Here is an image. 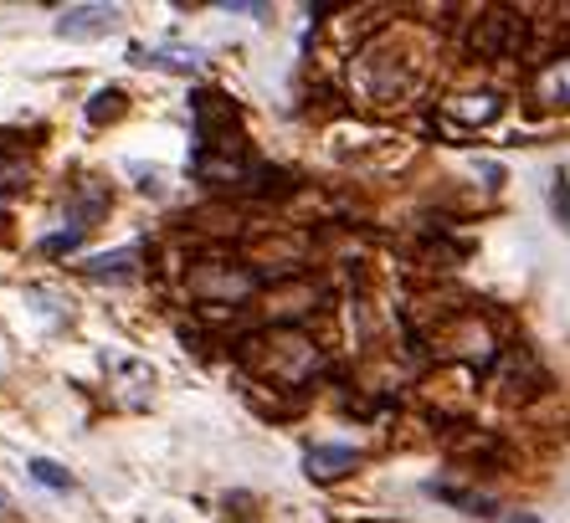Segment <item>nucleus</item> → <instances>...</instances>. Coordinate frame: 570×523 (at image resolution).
Masks as SVG:
<instances>
[{"mask_svg": "<svg viewBox=\"0 0 570 523\" xmlns=\"http://www.w3.org/2000/svg\"><path fill=\"white\" fill-rule=\"evenodd\" d=\"M519 41H524V21H514L509 11H493V16H483V21H478L473 52L478 57H509Z\"/></svg>", "mask_w": 570, "mask_h": 523, "instance_id": "f257e3e1", "label": "nucleus"}, {"mask_svg": "<svg viewBox=\"0 0 570 523\" xmlns=\"http://www.w3.org/2000/svg\"><path fill=\"white\" fill-rule=\"evenodd\" d=\"M114 21H119V11H114V6H72V11H62V21H57V37L94 41V37H104Z\"/></svg>", "mask_w": 570, "mask_h": 523, "instance_id": "f03ea898", "label": "nucleus"}, {"mask_svg": "<svg viewBox=\"0 0 570 523\" xmlns=\"http://www.w3.org/2000/svg\"><path fill=\"white\" fill-rule=\"evenodd\" d=\"M360 462V452L355 446H308V457H304V467H308V477H318V483H330V477H340V472H350Z\"/></svg>", "mask_w": 570, "mask_h": 523, "instance_id": "7ed1b4c3", "label": "nucleus"}, {"mask_svg": "<svg viewBox=\"0 0 570 523\" xmlns=\"http://www.w3.org/2000/svg\"><path fill=\"white\" fill-rule=\"evenodd\" d=\"M534 98L550 108H570V57H556V62L534 78Z\"/></svg>", "mask_w": 570, "mask_h": 523, "instance_id": "20e7f679", "label": "nucleus"}, {"mask_svg": "<svg viewBox=\"0 0 570 523\" xmlns=\"http://www.w3.org/2000/svg\"><path fill=\"white\" fill-rule=\"evenodd\" d=\"M426 493H432V497H442V503H452V509H468V513H478V519H493V503H489V497H473V493H463V487L426 483Z\"/></svg>", "mask_w": 570, "mask_h": 523, "instance_id": "39448f33", "label": "nucleus"}, {"mask_svg": "<svg viewBox=\"0 0 570 523\" xmlns=\"http://www.w3.org/2000/svg\"><path fill=\"white\" fill-rule=\"evenodd\" d=\"M27 472L37 477L41 487H52V493H67V487H72V472L57 467V462H47V457H31V462H27Z\"/></svg>", "mask_w": 570, "mask_h": 523, "instance_id": "423d86ee", "label": "nucleus"}, {"mask_svg": "<svg viewBox=\"0 0 570 523\" xmlns=\"http://www.w3.org/2000/svg\"><path fill=\"white\" fill-rule=\"evenodd\" d=\"M119 114H124V92L119 88H98L94 103H88V118H94V124H104V118H119Z\"/></svg>", "mask_w": 570, "mask_h": 523, "instance_id": "0eeeda50", "label": "nucleus"}, {"mask_svg": "<svg viewBox=\"0 0 570 523\" xmlns=\"http://www.w3.org/2000/svg\"><path fill=\"white\" fill-rule=\"evenodd\" d=\"M499 98H489V92H483V98H463V108H452V114H463L468 124H489V118H499Z\"/></svg>", "mask_w": 570, "mask_h": 523, "instance_id": "6e6552de", "label": "nucleus"}, {"mask_svg": "<svg viewBox=\"0 0 570 523\" xmlns=\"http://www.w3.org/2000/svg\"><path fill=\"white\" fill-rule=\"evenodd\" d=\"M550 210H556V221L566 226V236H570V175L566 170H560L556 185H550Z\"/></svg>", "mask_w": 570, "mask_h": 523, "instance_id": "1a4fd4ad", "label": "nucleus"}, {"mask_svg": "<svg viewBox=\"0 0 570 523\" xmlns=\"http://www.w3.org/2000/svg\"><path fill=\"white\" fill-rule=\"evenodd\" d=\"M129 262H134V251H114V257H94V262H88V273H94V277H124V273H129Z\"/></svg>", "mask_w": 570, "mask_h": 523, "instance_id": "9d476101", "label": "nucleus"}, {"mask_svg": "<svg viewBox=\"0 0 570 523\" xmlns=\"http://www.w3.org/2000/svg\"><path fill=\"white\" fill-rule=\"evenodd\" d=\"M78 241H82V231H62V236H47L41 251H47V257H62V251H78Z\"/></svg>", "mask_w": 570, "mask_h": 523, "instance_id": "9b49d317", "label": "nucleus"}, {"mask_svg": "<svg viewBox=\"0 0 570 523\" xmlns=\"http://www.w3.org/2000/svg\"><path fill=\"white\" fill-rule=\"evenodd\" d=\"M504 523H540V519H534V513H509Z\"/></svg>", "mask_w": 570, "mask_h": 523, "instance_id": "f8f14e48", "label": "nucleus"}]
</instances>
